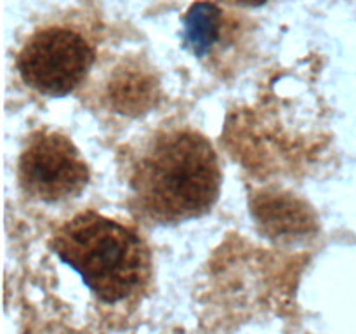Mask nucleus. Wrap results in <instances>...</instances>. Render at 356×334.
I'll return each mask as SVG.
<instances>
[{
  "instance_id": "1",
  "label": "nucleus",
  "mask_w": 356,
  "mask_h": 334,
  "mask_svg": "<svg viewBox=\"0 0 356 334\" xmlns=\"http://www.w3.org/2000/svg\"><path fill=\"white\" fill-rule=\"evenodd\" d=\"M219 157L207 136L188 125L153 131L129 155L131 211L153 225H179L207 214L221 191Z\"/></svg>"
},
{
  "instance_id": "2",
  "label": "nucleus",
  "mask_w": 356,
  "mask_h": 334,
  "mask_svg": "<svg viewBox=\"0 0 356 334\" xmlns=\"http://www.w3.org/2000/svg\"><path fill=\"white\" fill-rule=\"evenodd\" d=\"M49 246L104 305L136 299L152 280V250L138 230L92 209L61 223Z\"/></svg>"
},
{
  "instance_id": "3",
  "label": "nucleus",
  "mask_w": 356,
  "mask_h": 334,
  "mask_svg": "<svg viewBox=\"0 0 356 334\" xmlns=\"http://www.w3.org/2000/svg\"><path fill=\"white\" fill-rule=\"evenodd\" d=\"M97 58V35L83 17H56L33 28L16 54L21 80L51 97L72 94L86 82Z\"/></svg>"
},
{
  "instance_id": "4",
  "label": "nucleus",
  "mask_w": 356,
  "mask_h": 334,
  "mask_svg": "<svg viewBox=\"0 0 356 334\" xmlns=\"http://www.w3.org/2000/svg\"><path fill=\"white\" fill-rule=\"evenodd\" d=\"M89 180V166L68 136L47 129L31 132L17 159V183L24 195L58 204L79 197Z\"/></svg>"
},
{
  "instance_id": "5",
  "label": "nucleus",
  "mask_w": 356,
  "mask_h": 334,
  "mask_svg": "<svg viewBox=\"0 0 356 334\" xmlns=\"http://www.w3.org/2000/svg\"><path fill=\"white\" fill-rule=\"evenodd\" d=\"M228 7V6H226ZM218 2L193 3L184 16V44L202 61L216 66L240 38V19Z\"/></svg>"
},
{
  "instance_id": "6",
  "label": "nucleus",
  "mask_w": 356,
  "mask_h": 334,
  "mask_svg": "<svg viewBox=\"0 0 356 334\" xmlns=\"http://www.w3.org/2000/svg\"><path fill=\"white\" fill-rule=\"evenodd\" d=\"M218 2H222L225 6L229 7H243V9H259V7L268 6L273 0H218Z\"/></svg>"
}]
</instances>
